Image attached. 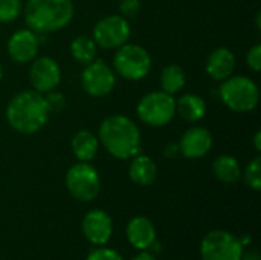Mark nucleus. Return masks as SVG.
<instances>
[{"label":"nucleus","instance_id":"4be33fe9","mask_svg":"<svg viewBox=\"0 0 261 260\" xmlns=\"http://www.w3.org/2000/svg\"><path fill=\"white\" fill-rule=\"evenodd\" d=\"M98 46L89 35H78L70 43V54L73 60L83 66L92 63L96 58Z\"/></svg>","mask_w":261,"mask_h":260},{"label":"nucleus","instance_id":"2eb2a0df","mask_svg":"<svg viewBox=\"0 0 261 260\" xmlns=\"http://www.w3.org/2000/svg\"><path fill=\"white\" fill-rule=\"evenodd\" d=\"M206 74L216 80V81H223L228 77L234 75L236 70V55L229 48H217L214 49L208 58H206V64H205Z\"/></svg>","mask_w":261,"mask_h":260},{"label":"nucleus","instance_id":"b1692460","mask_svg":"<svg viewBox=\"0 0 261 260\" xmlns=\"http://www.w3.org/2000/svg\"><path fill=\"white\" fill-rule=\"evenodd\" d=\"M245 182L255 192L261 188V159L260 156L254 158L245 169Z\"/></svg>","mask_w":261,"mask_h":260},{"label":"nucleus","instance_id":"aec40b11","mask_svg":"<svg viewBox=\"0 0 261 260\" xmlns=\"http://www.w3.org/2000/svg\"><path fill=\"white\" fill-rule=\"evenodd\" d=\"M213 172H214L216 178L225 184H236L242 178L240 164L231 155L217 156L213 162Z\"/></svg>","mask_w":261,"mask_h":260},{"label":"nucleus","instance_id":"dca6fc26","mask_svg":"<svg viewBox=\"0 0 261 260\" xmlns=\"http://www.w3.org/2000/svg\"><path fill=\"white\" fill-rule=\"evenodd\" d=\"M127 238L135 248L147 250L154 244L156 239L154 225L150 219L144 216H136L127 225Z\"/></svg>","mask_w":261,"mask_h":260},{"label":"nucleus","instance_id":"c85d7f7f","mask_svg":"<svg viewBox=\"0 0 261 260\" xmlns=\"http://www.w3.org/2000/svg\"><path fill=\"white\" fill-rule=\"evenodd\" d=\"M180 155V149H179V144L171 141V143H167L164 146V156L168 158V159H174Z\"/></svg>","mask_w":261,"mask_h":260},{"label":"nucleus","instance_id":"6e6552de","mask_svg":"<svg viewBox=\"0 0 261 260\" xmlns=\"http://www.w3.org/2000/svg\"><path fill=\"white\" fill-rule=\"evenodd\" d=\"M132 35L130 23L122 15H106L96 21L92 31V38L98 48L102 49H118L128 43Z\"/></svg>","mask_w":261,"mask_h":260},{"label":"nucleus","instance_id":"4468645a","mask_svg":"<svg viewBox=\"0 0 261 260\" xmlns=\"http://www.w3.org/2000/svg\"><path fill=\"white\" fill-rule=\"evenodd\" d=\"M83 233L95 245H104L112 236V219L102 210H92L83 219Z\"/></svg>","mask_w":261,"mask_h":260},{"label":"nucleus","instance_id":"1a4fd4ad","mask_svg":"<svg viewBox=\"0 0 261 260\" xmlns=\"http://www.w3.org/2000/svg\"><path fill=\"white\" fill-rule=\"evenodd\" d=\"M202 260H240L243 244L228 231H211L200 245Z\"/></svg>","mask_w":261,"mask_h":260},{"label":"nucleus","instance_id":"7ed1b4c3","mask_svg":"<svg viewBox=\"0 0 261 260\" xmlns=\"http://www.w3.org/2000/svg\"><path fill=\"white\" fill-rule=\"evenodd\" d=\"M23 14L26 26L44 35L66 28L73 18L75 5L72 0H28Z\"/></svg>","mask_w":261,"mask_h":260},{"label":"nucleus","instance_id":"412c9836","mask_svg":"<svg viewBox=\"0 0 261 260\" xmlns=\"http://www.w3.org/2000/svg\"><path fill=\"white\" fill-rule=\"evenodd\" d=\"M185 84H187V75H185V70L179 64L171 63L162 69L161 87L164 92L174 95V93L180 92L185 87Z\"/></svg>","mask_w":261,"mask_h":260},{"label":"nucleus","instance_id":"f257e3e1","mask_svg":"<svg viewBox=\"0 0 261 260\" xmlns=\"http://www.w3.org/2000/svg\"><path fill=\"white\" fill-rule=\"evenodd\" d=\"M99 144L118 159H130L141 150V130L133 120L115 113L107 116L98 130Z\"/></svg>","mask_w":261,"mask_h":260},{"label":"nucleus","instance_id":"2f4dec72","mask_svg":"<svg viewBox=\"0 0 261 260\" xmlns=\"http://www.w3.org/2000/svg\"><path fill=\"white\" fill-rule=\"evenodd\" d=\"M132 260H156L151 254H148V253H139L138 256H135Z\"/></svg>","mask_w":261,"mask_h":260},{"label":"nucleus","instance_id":"5701e85b","mask_svg":"<svg viewBox=\"0 0 261 260\" xmlns=\"http://www.w3.org/2000/svg\"><path fill=\"white\" fill-rule=\"evenodd\" d=\"M23 11L21 0H0V23L14 21Z\"/></svg>","mask_w":261,"mask_h":260},{"label":"nucleus","instance_id":"39448f33","mask_svg":"<svg viewBox=\"0 0 261 260\" xmlns=\"http://www.w3.org/2000/svg\"><path fill=\"white\" fill-rule=\"evenodd\" d=\"M115 72L130 81H139L145 78L151 70V55L150 52L133 43H125L116 49L113 57Z\"/></svg>","mask_w":261,"mask_h":260},{"label":"nucleus","instance_id":"7c9ffc66","mask_svg":"<svg viewBox=\"0 0 261 260\" xmlns=\"http://www.w3.org/2000/svg\"><path fill=\"white\" fill-rule=\"evenodd\" d=\"M254 147H255V150H257V152H260L261 150V132L260 130H257V132H255V135H254Z\"/></svg>","mask_w":261,"mask_h":260},{"label":"nucleus","instance_id":"a211bd4d","mask_svg":"<svg viewBox=\"0 0 261 260\" xmlns=\"http://www.w3.org/2000/svg\"><path fill=\"white\" fill-rule=\"evenodd\" d=\"M128 176L138 185H150L158 176V167L150 156L138 153L132 158Z\"/></svg>","mask_w":261,"mask_h":260},{"label":"nucleus","instance_id":"423d86ee","mask_svg":"<svg viewBox=\"0 0 261 260\" xmlns=\"http://www.w3.org/2000/svg\"><path fill=\"white\" fill-rule=\"evenodd\" d=\"M136 113L139 120L150 127L167 126L176 116V100L164 90L150 92L139 100Z\"/></svg>","mask_w":261,"mask_h":260},{"label":"nucleus","instance_id":"cd10ccee","mask_svg":"<svg viewBox=\"0 0 261 260\" xmlns=\"http://www.w3.org/2000/svg\"><path fill=\"white\" fill-rule=\"evenodd\" d=\"M86 260H124L119 253H116L115 250H109V248H101V250H95L93 253L89 254V257Z\"/></svg>","mask_w":261,"mask_h":260},{"label":"nucleus","instance_id":"20e7f679","mask_svg":"<svg viewBox=\"0 0 261 260\" xmlns=\"http://www.w3.org/2000/svg\"><path fill=\"white\" fill-rule=\"evenodd\" d=\"M222 103L232 112H252L260 101V90L254 80L245 75H231L219 87Z\"/></svg>","mask_w":261,"mask_h":260},{"label":"nucleus","instance_id":"473e14b6","mask_svg":"<svg viewBox=\"0 0 261 260\" xmlns=\"http://www.w3.org/2000/svg\"><path fill=\"white\" fill-rule=\"evenodd\" d=\"M2 78H3V66L0 63V81H2Z\"/></svg>","mask_w":261,"mask_h":260},{"label":"nucleus","instance_id":"9b49d317","mask_svg":"<svg viewBox=\"0 0 261 260\" xmlns=\"http://www.w3.org/2000/svg\"><path fill=\"white\" fill-rule=\"evenodd\" d=\"M61 81V69L58 63L47 57H38L32 60V64L29 67V83L34 87V90L40 93H47L54 90Z\"/></svg>","mask_w":261,"mask_h":260},{"label":"nucleus","instance_id":"a878e982","mask_svg":"<svg viewBox=\"0 0 261 260\" xmlns=\"http://www.w3.org/2000/svg\"><path fill=\"white\" fill-rule=\"evenodd\" d=\"M246 64L251 70H261V44H254L246 54Z\"/></svg>","mask_w":261,"mask_h":260},{"label":"nucleus","instance_id":"0eeeda50","mask_svg":"<svg viewBox=\"0 0 261 260\" xmlns=\"http://www.w3.org/2000/svg\"><path fill=\"white\" fill-rule=\"evenodd\" d=\"M66 187L75 199L90 202L101 192V178L90 162L78 161L66 173Z\"/></svg>","mask_w":261,"mask_h":260},{"label":"nucleus","instance_id":"f03ea898","mask_svg":"<svg viewBox=\"0 0 261 260\" xmlns=\"http://www.w3.org/2000/svg\"><path fill=\"white\" fill-rule=\"evenodd\" d=\"M49 109L44 95L37 90H21L6 106V121L18 133L31 135L38 132L49 120Z\"/></svg>","mask_w":261,"mask_h":260},{"label":"nucleus","instance_id":"6ab92c4d","mask_svg":"<svg viewBox=\"0 0 261 260\" xmlns=\"http://www.w3.org/2000/svg\"><path fill=\"white\" fill-rule=\"evenodd\" d=\"M176 113L188 123H197L206 115V103L196 93H185L176 101Z\"/></svg>","mask_w":261,"mask_h":260},{"label":"nucleus","instance_id":"ddd939ff","mask_svg":"<svg viewBox=\"0 0 261 260\" xmlns=\"http://www.w3.org/2000/svg\"><path fill=\"white\" fill-rule=\"evenodd\" d=\"M213 135L206 127L194 126L184 132L177 144L184 158L199 159L210 153V150L213 149Z\"/></svg>","mask_w":261,"mask_h":260},{"label":"nucleus","instance_id":"9d476101","mask_svg":"<svg viewBox=\"0 0 261 260\" xmlns=\"http://www.w3.org/2000/svg\"><path fill=\"white\" fill-rule=\"evenodd\" d=\"M116 83L115 70L99 58H95L92 63L84 66L81 74V87L84 92L93 98H101L109 95Z\"/></svg>","mask_w":261,"mask_h":260},{"label":"nucleus","instance_id":"bb28decb","mask_svg":"<svg viewBox=\"0 0 261 260\" xmlns=\"http://www.w3.org/2000/svg\"><path fill=\"white\" fill-rule=\"evenodd\" d=\"M139 9H141V2L139 0H121V3H119L121 15L125 17V18L136 17Z\"/></svg>","mask_w":261,"mask_h":260},{"label":"nucleus","instance_id":"f8f14e48","mask_svg":"<svg viewBox=\"0 0 261 260\" xmlns=\"http://www.w3.org/2000/svg\"><path fill=\"white\" fill-rule=\"evenodd\" d=\"M40 41V34L34 32L32 29H18L8 40V55L14 63H29L37 57Z\"/></svg>","mask_w":261,"mask_h":260},{"label":"nucleus","instance_id":"f3484780","mask_svg":"<svg viewBox=\"0 0 261 260\" xmlns=\"http://www.w3.org/2000/svg\"><path fill=\"white\" fill-rule=\"evenodd\" d=\"M70 146H72V152L78 161L90 162L98 153L99 139H98V135H95L93 132H90L87 129H81L73 135Z\"/></svg>","mask_w":261,"mask_h":260},{"label":"nucleus","instance_id":"393cba45","mask_svg":"<svg viewBox=\"0 0 261 260\" xmlns=\"http://www.w3.org/2000/svg\"><path fill=\"white\" fill-rule=\"evenodd\" d=\"M44 100H46V104H47V109L50 113H58L63 110V107L66 106V98L61 92H57L55 89L47 92L44 95Z\"/></svg>","mask_w":261,"mask_h":260},{"label":"nucleus","instance_id":"c756f323","mask_svg":"<svg viewBox=\"0 0 261 260\" xmlns=\"http://www.w3.org/2000/svg\"><path fill=\"white\" fill-rule=\"evenodd\" d=\"M240 260H261V259L257 250H251V251H248L245 256H242V259Z\"/></svg>","mask_w":261,"mask_h":260}]
</instances>
